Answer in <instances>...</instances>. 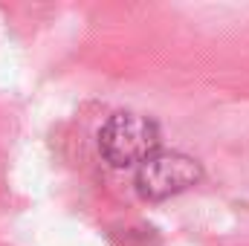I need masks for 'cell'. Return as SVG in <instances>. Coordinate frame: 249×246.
Returning a JSON list of instances; mask_svg holds the SVG:
<instances>
[{
  "label": "cell",
  "instance_id": "6da1fadb",
  "mask_svg": "<svg viewBox=\"0 0 249 246\" xmlns=\"http://www.w3.org/2000/svg\"><path fill=\"white\" fill-rule=\"evenodd\" d=\"M160 124L133 110H116L99 127V151L113 168L142 165L160 151Z\"/></svg>",
  "mask_w": 249,
  "mask_h": 246
},
{
  "label": "cell",
  "instance_id": "7a4b0ae2",
  "mask_svg": "<svg viewBox=\"0 0 249 246\" xmlns=\"http://www.w3.org/2000/svg\"><path fill=\"white\" fill-rule=\"evenodd\" d=\"M203 165L183 151H157L136 171V191L145 200H165L200 183Z\"/></svg>",
  "mask_w": 249,
  "mask_h": 246
}]
</instances>
